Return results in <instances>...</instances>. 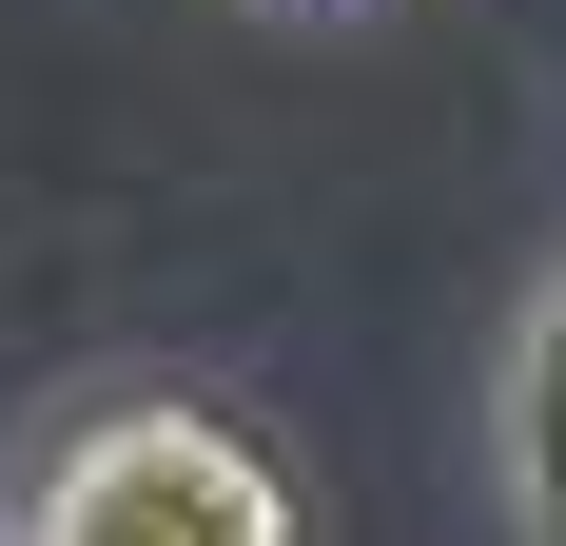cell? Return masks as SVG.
<instances>
[{"label":"cell","instance_id":"6da1fadb","mask_svg":"<svg viewBox=\"0 0 566 546\" xmlns=\"http://www.w3.org/2000/svg\"><path fill=\"white\" fill-rule=\"evenodd\" d=\"M20 527L40 546H293V469L196 390H137V410H78L40 449Z\"/></svg>","mask_w":566,"mask_h":546},{"label":"cell","instance_id":"7a4b0ae2","mask_svg":"<svg viewBox=\"0 0 566 546\" xmlns=\"http://www.w3.org/2000/svg\"><path fill=\"white\" fill-rule=\"evenodd\" d=\"M489 469H509V527H527V546H566V273L527 293V332H509V390H489Z\"/></svg>","mask_w":566,"mask_h":546}]
</instances>
